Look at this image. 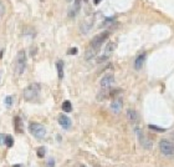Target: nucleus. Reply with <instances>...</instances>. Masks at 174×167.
<instances>
[{"instance_id": "1", "label": "nucleus", "mask_w": 174, "mask_h": 167, "mask_svg": "<svg viewBox=\"0 0 174 167\" xmlns=\"http://www.w3.org/2000/svg\"><path fill=\"white\" fill-rule=\"evenodd\" d=\"M40 90H41V86L40 84H30L28 87L24 90V99L26 101H34L37 99L39 94H40Z\"/></svg>"}, {"instance_id": "2", "label": "nucleus", "mask_w": 174, "mask_h": 167, "mask_svg": "<svg viewBox=\"0 0 174 167\" xmlns=\"http://www.w3.org/2000/svg\"><path fill=\"white\" fill-rule=\"evenodd\" d=\"M26 69V54L25 51H19L16 55V60H15V72L16 75H21L24 74Z\"/></svg>"}, {"instance_id": "3", "label": "nucleus", "mask_w": 174, "mask_h": 167, "mask_svg": "<svg viewBox=\"0 0 174 167\" xmlns=\"http://www.w3.org/2000/svg\"><path fill=\"white\" fill-rule=\"evenodd\" d=\"M159 150L167 157H174V144L169 140H160L159 141Z\"/></svg>"}, {"instance_id": "4", "label": "nucleus", "mask_w": 174, "mask_h": 167, "mask_svg": "<svg viewBox=\"0 0 174 167\" xmlns=\"http://www.w3.org/2000/svg\"><path fill=\"white\" fill-rule=\"evenodd\" d=\"M29 130L31 135L35 136L36 138H44L46 135V128L41 124H37V122H31L29 125Z\"/></svg>"}, {"instance_id": "5", "label": "nucleus", "mask_w": 174, "mask_h": 167, "mask_svg": "<svg viewBox=\"0 0 174 167\" xmlns=\"http://www.w3.org/2000/svg\"><path fill=\"white\" fill-rule=\"evenodd\" d=\"M108 36H110V31H103V33L98 34L97 36H95V37L92 39L90 46L96 47V49H100V47L102 46V44H103L107 39H108Z\"/></svg>"}, {"instance_id": "6", "label": "nucleus", "mask_w": 174, "mask_h": 167, "mask_svg": "<svg viewBox=\"0 0 174 167\" xmlns=\"http://www.w3.org/2000/svg\"><path fill=\"white\" fill-rule=\"evenodd\" d=\"M114 84V75L108 72L102 76V79L100 81V85H101V89L102 90H110Z\"/></svg>"}, {"instance_id": "7", "label": "nucleus", "mask_w": 174, "mask_h": 167, "mask_svg": "<svg viewBox=\"0 0 174 167\" xmlns=\"http://www.w3.org/2000/svg\"><path fill=\"white\" fill-rule=\"evenodd\" d=\"M93 21H95V18L91 16V18H87V19L82 23V25H81V31H82L84 34H87V33L92 29V26H93Z\"/></svg>"}, {"instance_id": "8", "label": "nucleus", "mask_w": 174, "mask_h": 167, "mask_svg": "<svg viewBox=\"0 0 174 167\" xmlns=\"http://www.w3.org/2000/svg\"><path fill=\"white\" fill-rule=\"evenodd\" d=\"M80 9H81V3H80L78 0H75V3L72 4V6L69 10V18H75L80 12Z\"/></svg>"}, {"instance_id": "9", "label": "nucleus", "mask_w": 174, "mask_h": 167, "mask_svg": "<svg viewBox=\"0 0 174 167\" xmlns=\"http://www.w3.org/2000/svg\"><path fill=\"white\" fill-rule=\"evenodd\" d=\"M59 124H60V126H62L63 128H70V126H71V120L66 116V115H63V113H61L60 116H59Z\"/></svg>"}, {"instance_id": "10", "label": "nucleus", "mask_w": 174, "mask_h": 167, "mask_svg": "<svg viewBox=\"0 0 174 167\" xmlns=\"http://www.w3.org/2000/svg\"><path fill=\"white\" fill-rule=\"evenodd\" d=\"M100 51V49H96V47H92V46H88V49L86 50V53H85V59L86 60H91V59H93L96 55H97V53Z\"/></svg>"}, {"instance_id": "11", "label": "nucleus", "mask_w": 174, "mask_h": 167, "mask_svg": "<svg viewBox=\"0 0 174 167\" xmlns=\"http://www.w3.org/2000/svg\"><path fill=\"white\" fill-rule=\"evenodd\" d=\"M121 109H122V99H116V100H113L112 101V104H111V110L113 111V112H116V113H118L119 111H121Z\"/></svg>"}, {"instance_id": "12", "label": "nucleus", "mask_w": 174, "mask_h": 167, "mask_svg": "<svg viewBox=\"0 0 174 167\" xmlns=\"http://www.w3.org/2000/svg\"><path fill=\"white\" fill-rule=\"evenodd\" d=\"M136 132H137V135H138V138H139V141H141V144H142L145 148H149V147H151V141L147 140L145 136L143 135V132H142L141 130H138V128L136 130Z\"/></svg>"}, {"instance_id": "13", "label": "nucleus", "mask_w": 174, "mask_h": 167, "mask_svg": "<svg viewBox=\"0 0 174 167\" xmlns=\"http://www.w3.org/2000/svg\"><path fill=\"white\" fill-rule=\"evenodd\" d=\"M144 61H145V53H143V54H141V55L137 56V59H136V61H135V68H136V70H141V69L143 68Z\"/></svg>"}, {"instance_id": "14", "label": "nucleus", "mask_w": 174, "mask_h": 167, "mask_svg": "<svg viewBox=\"0 0 174 167\" xmlns=\"http://www.w3.org/2000/svg\"><path fill=\"white\" fill-rule=\"evenodd\" d=\"M127 116H128V120L133 124H137L139 117H138V113L135 111V110H128L127 111Z\"/></svg>"}, {"instance_id": "15", "label": "nucleus", "mask_w": 174, "mask_h": 167, "mask_svg": "<svg viewBox=\"0 0 174 167\" xmlns=\"http://www.w3.org/2000/svg\"><path fill=\"white\" fill-rule=\"evenodd\" d=\"M56 69H57V75H59V79L63 78V61L59 60L56 62Z\"/></svg>"}, {"instance_id": "16", "label": "nucleus", "mask_w": 174, "mask_h": 167, "mask_svg": "<svg viewBox=\"0 0 174 167\" xmlns=\"http://www.w3.org/2000/svg\"><path fill=\"white\" fill-rule=\"evenodd\" d=\"M116 49V44L114 43H108L104 47V56H108L111 53H113Z\"/></svg>"}, {"instance_id": "17", "label": "nucleus", "mask_w": 174, "mask_h": 167, "mask_svg": "<svg viewBox=\"0 0 174 167\" xmlns=\"http://www.w3.org/2000/svg\"><path fill=\"white\" fill-rule=\"evenodd\" d=\"M62 110L65 112H71L72 111V105H71V102L69 100H66L62 102Z\"/></svg>"}, {"instance_id": "18", "label": "nucleus", "mask_w": 174, "mask_h": 167, "mask_svg": "<svg viewBox=\"0 0 174 167\" xmlns=\"http://www.w3.org/2000/svg\"><path fill=\"white\" fill-rule=\"evenodd\" d=\"M15 130L16 132H22V122L19 117H15Z\"/></svg>"}, {"instance_id": "19", "label": "nucleus", "mask_w": 174, "mask_h": 167, "mask_svg": "<svg viewBox=\"0 0 174 167\" xmlns=\"http://www.w3.org/2000/svg\"><path fill=\"white\" fill-rule=\"evenodd\" d=\"M4 144L8 146V147H11L14 145V138H12L10 135H5V140H4Z\"/></svg>"}, {"instance_id": "20", "label": "nucleus", "mask_w": 174, "mask_h": 167, "mask_svg": "<svg viewBox=\"0 0 174 167\" xmlns=\"http://www.w3.org/2000/svg\"><path fill=\"white\" fill-rule=\"evenodd\" d=\"M45 153H46V150H45V147H40V148L37 150V156H39L40 158L45 157Z\"/></svg>"}, {"instance_id": "21", "label": "nucleus", "mask_w": 174, "mask_h": 167, "mask_svg": "<svg viewBox=\"0 0 174 167\" xmlns=\"http://www.w3.org/2000/svg\"><path fill=\"white\" fill-rule=\"evenodd\" d=\"M5 105H6V107H11V105H12V96H6Z\"/></svg>"}, {"instance_id": "22", "label": "nucleus", "mask_w": 174, "mask_h": 167, "mask_svg": "<svg viewBox=\"0 0 174 167\" xmlns=\"http://www.w3.org/2000/svg\"><path fill=\"white\" fill-rule=\"evenodd\" d=\"M149 128H151V130L159 131V132H164V131H165L164 128H160V127H158V126H155V125H149Z\"/></svg>"}, {"instance_id": "23", "label": "nucleus", "mask_w": 174, "mask_h": 167, "mask_svg": "<svg viewBox=\"0 0 174 167\" xmlns=\"http://www.w3.org/2000/svg\"><path fill=\"white\" fill-rule=\"evenodd\" d=\"M4 14H5V6H4L2 0H0V16H3Z\"/></svg>"}, {"instance_id": "24", "label": "nucleus", "mask_w": 174, "mask_h": 167, "mask_svg": "<svg viewBox=\"0 0 174 167\" xmlns=\"http://www.w3.org/2000/svg\"><path fill=\"white\" fill-rule=\"evenodd\" d=\"M69 54H70V55H76V54H77V49H76V47L70 49V50H69Z\"/></svg>"}, {"instance_id": "25", "label": "nucleus", "mask_w": 174, "mask_h": 167, "mask_svg": "<svg viewBox=\"0 0 174 167\" xmlns=\"http://www.w3.org/2000/svg\"><path fill=\"white\" fill-rule=\"evenodd\" d=\"M47 166H49V167H55V161H53V158H50V160H49Z\"/></svg>"}, {"instance_id": "26", "label": "nucleus", "mask_w": 174, "mask_h": 167, "mask_svg": "<svg viewBox=\"0 0 174 167\" xmlns=\"http://www.w3.org/2000/svg\"><path fill=\"white\" fill-rule=\"evenodd\" d=\"M5 140V135H0V144H3Z\"/></svg>"}, {"instance_id": "27", "label": "nucleus", "mask_w": 174, "mask_h": 167, "mask_svg": "<svg viewBox=\"0 0 174 167\" xmlns=\"http://www.w3.org/2000/svg\"><path fill=\"white\" fill-rule=\"evenodd\" d=\"M101 2H102V0H93V3H95V5H98Z\"/></svg>"}, {"instance_id": "28", "label": "nucleus", "mask_w": 174, "mask_h": 167, "mask_svg": "<svg viewBox=\"0 0 174 167\" xmlns=\"http://www.w3.org/2000/svg\"><path fill=\"white\" fill-rule=\"evenodd\" d=\"M78 2H80V3H82V2H87V0H78Z\"/></svg>"}, {"instance_id": "29", "label": "nucleus", "mask_w": 174, "mask_h": 167, "mask_svg": "<svg viewBox=\"0 0 174 167\" xmlns=\"http://www.w3.org/2000/svg\"><path fill=\"white\" fill-rule=\"evenodd\" d=\"M172 137H173V140H174V132H172Z\"/></svg>"}, {"instance_id": "30", "label": "nucleus", "mask_w": 174, "mask_h": 167, "mask_svg": "<svg viewBox=\"0 0 174 167\" xmlns=\"http://www.w3.org/2000/svg\"><path fill=\"white\" fill-rule=\"evenodd\" d=\"M67 2H72V0H67Z\"/></svg>"}]
</instances>
